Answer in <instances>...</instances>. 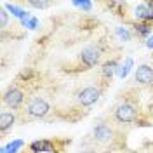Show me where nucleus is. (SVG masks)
Here are the masks:
<instances>
[{"label":"nucleus","instance_id":"obj_11","mask_svg":"<svg viewBox=\"0 0 153 153\" xmlns=\"http://www.w3.org/2000/svg\"><path fill=\"white\" fill-rule=\"evenodd\" d=\"M23 141L21 139H16V141H12V143H9V144H5L4 148H2V153H18V150L23 146Z\"/></svg>","mask_w":153,"mask_h":153},{"label":"nucleus","instance_id":"obj_18","mask_svg":"<svg viewBox=\"0 0 153 153\" xmlns=\"http://www.w3.org/2000/svg\"><path fill=\"white\" fill-rule=\"evenodd\" d=\"M73 5L82 7L84 10H91V9H92V4H91V2H73Z\"/></svg>","mask_w":153,"mask_h":153},{"label":"nucleus","instance_id":"obj_2","mask_svg":"<svg viewBox=\"0 0 153 153\" xmlns=\"http://www.w3.org/2000/svg\"><path fill=\"white\" fill-rule=\"evenodd\" d=\"M136 117H137V111L131 103H122L115 110V118L122 124H131L136 120Z\"/></svg>","mask_w":153,"mask_h":153},{"label":"nucleus","instance_id":"obj_7","mask_svg":"<svg viewBox=\"0 0 153 153\" xmlns=\"http://www.w3.org/2000/svg\"><path fill=\"white\" fill-rule=\"evenodd\" d=\"M136 82L141 85H148L153 82V68L148 65H141L136 70Z\"/></svg>","mask_w":153,"mask_h":153},{"label":"nucleus","instance_id":"obj_12","mask_svg":"<svg viewBox=\"0 0 153 153\" xmlns=\"http://www.w3.org/2000/svg\"><path fill=\"white\" fill-rule=\"evenodd\" d=\"M31 150L33 152H51L52 146H51L49 141H35V143L31 144Z\"/></svg>","mask_w":153,"mask_h":153},{"label":"nucleus","instance_id":"obj_21","mask_svg":"<svg viewBox=\"0 0 153 153\" xmlns=\"http://www.w3.org/2000/svg\"><path fill=\"white\" fill-rule=\"evenodd\" d=\"M148 7H150V12H152V18H153V2H150V4H146Z\"/></svg>","mask_w":153,"mask_h":153},{"label":"nucleus","instance_id":"obj_13","mask_svg":"<svg viewBox=\"0 0 153 153\" xmlns=\"http://www.w3.org/2000/svg\"><path fill=\"white\" fill-rule=\"evenodd\" d=\"M115 31H117V35H118V38H120V40H124V42H129V40H131V33H129V30L118 26Z\"/></svg>","mask_w":153,"mask_h":153},{"label":"nucleus","instance_id":"obj_8","mask_svg":"<svg viewBox=\"0 0 153 153\" xmlns=\"http://www.w3.org/2000/svg\"><path fill=\"white\" fill-rule=\"evenodd\" d=\"M14 122H16V117H14V113L2 111V115H0V131H2V132H5L7 129H10V127L14 125Z\"/></svg>","mask_w":153,"mask_h":153},{"label":"nucleus","instance_id":"obj_5","mask_svg":"<svg viewBox=\"0 0 153 153\" xmlns=\"http://www.w3.org/2000/svg\"><path fill=\"white\" fill-rule=\"evenodd\" d=\"M92 136L97 143H110L113 139V131L106 124H97L92 129Z\"/></svg>","mask_w":153,"mask_h":153},{"label":"nucleus","instance_id":"obj_10","mask_svg":"<svg viewBox=\"0 0 153 153\" xmlns=\"http://www.w3.org/2000/svg\"><path fill=\"white\" fill-rule=\"evenodd\" d=\"M132 65H134L132 59H131V57H127L124 65H120V66H118V70H117V71H118V76H120V78H125V76L129 75V71H131Z\"/></svg>","mask_w":153,"mask_h":153},{"label":"nucleus","instance_id":"obj_16","mask_svg":"<svg viewBox=\"0 0 153 153\" xmlns=\"http://www.w3.org/2000/svg\"><path fill=\"white\" fill-rule=\"evenodd\" d=\"M30 5H31V7H37V9H45V7L51 5V2H35V0H31Z\"/></svg>","mask_w":153,"mask_h":153},{"label":"nucleus","instance_id":"obj_3","mask_svg":"<svg viewBox=\"0 0 153 153\" xmlns=\"http://www.w3.org/2000/svg\"><path fill=\"white\" fill-rule=\"evenodd\" d=\"M99 96H101V91L94 85H89L85 89H82L78 96H76V99H78V103L82 106H92L99 99Z\"/></svg>","mask_w":153,"mask_h":153},{"label":"nucleus","instance_id":"obj_6","mask_svg":"<svg viewBox=\"0 0 153 153\" xmlns=\"http://www.w3.org/2000/svg\"><path fill=\"white\" fill-rule=\"evenodd\" d=\"M23 101H25V94L19 89H9L5 92V96H4V103L9 108H19Z\"/></svg>","mask_w":153,"mask_h":153},{"label":"nucleus","instance_id":"obj_19","mask_svg":"<svg viewBox=\"0 0 153 153\" xmlns=\"http://www.w3.org/2000/svg\"><path fill=\"white\" fill-rule=\"evenodd\" d=\"M37 25H38V19L33 18V16H31V18L28 19V23H26V26H28L30 30H35V28H37Z\"/></svg>","mask_w":153,"mask_h":153},{"label":"nucleus","instance_id":"obj_1","mask_svg":"<svg viewBox=\"0 0 153 153\" xmlns=\"http://www.w3.org/2000/svg\"><path fill=\"white\" fill-rule=\"evenodd\" d=\"M28 115L30 117H35V118H44L49 113V103L42 97H31L28 101Z\"/></svg>","mask_w":153,"mask_h":153},{"label":"nucleus","instance_id":"obj_20","mask_svg":"<svg viewBox=\"0 0 153 153\" xmlns=\"http://www.w3.org/2000/svg\"><path fill=\"white\" fill-rule=\"evenodd\" d=\"M146 47H148V49H153V37H150L148 40H146Z\"/></svg>","mask_w":153,"mask_h":153},{"label":"nucleus","instance_id":"obj_14","mask_svg":"<svg viewBox=\"0 0 153 153\" xmlns=\"http://www.w3.org/2000/svg\"><path fill=\"white\" fill-rule=\"evenodd\" d=\"M115 68H117V61H110V63H106L105 68H103V73H105L106 76H111L115 71Z\"/></svg>","mask_w":153,"mask_h":153},{"label":"nucleus","instance_id":"obj_9","mask_svg":"<svg viewBox=\"0 0 153 153\" xmlns=\"http://www.w3.org/2000/svg\"><path fill=\"white\" fill-rule=\"evenodd\" d=\"M134 16H136V19H153L152 18V12H150V7H148L146 4L137 5L136 10H134Z\"/></svg>","mask_w":153,"mask_h":153},{"label":"nucleus","instance_id":"obj_15","mask_svg":"<svg viewBox=\"0 0 153 153\" xmlns=\"http://www.w3.org/2000/svg\"><path fill=\"white\" fill-rule=\"evenodd\" d=\"M136 31L144 37V35H148V33L152 31V26H148V25H139V26H136Z\"/></svg>","mask_w":153,"mask_h":153},{"label":"nucleus","instance_id":"obj_17","mask_svg":"<svg viewBox=\"0 0 153 153\" xmlns=\"http://www.w3.org/2000/svg\"><path fill=\"white\" fill-rule=\"evenodd\" d=\"M0 19H2V28H5V26H7V23H9L7 9H2V10H0Z\"/></svg>","mask_w":153,"mask_h":153},{"label":"nucleus","instance_id":"obj_4","mask_svg":"<svg viewBox=\"0 0 153 153\" xmlns=\"http://www.w3.org/2000/svg\"><path fill=\"white\" fill-rule=\"evenodd\" d=\"M101 54H103V51H101V47H97V45H89V47H85L82 51V54H80L84 66L91 68V66H94V65H97L99 59H101Z\"/></svg>","mask_w":153,"mask_h":153}]
</instances>
